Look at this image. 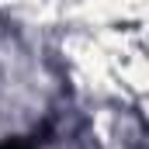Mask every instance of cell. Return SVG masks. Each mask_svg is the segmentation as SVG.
Listing matches in <instances>:
<instances>
[{
  "instance_id": "1",
  "label": "cell",
  "mask_w": 149,
  "mask_h": 149,
  "mask_svg": "<svg viewBox=\"0 0 149 149\" xmlns=\"http://www.w3.org/2000/svg\"><path fill=\"white\" fill-rule=\"evenodd\" d=\"M0 149H38V146L28 135H7V139H0Z\"/></svg>"
}]
</instances>
